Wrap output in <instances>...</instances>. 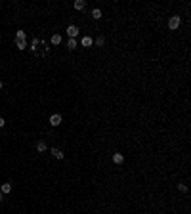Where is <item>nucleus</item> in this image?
Listing matches in <instances>:
<instances>
[{
	"mask_svg": "<svg viewBox=\"0 0 191 214\" xmlns=\"http://www.w3.org/2000/svg\"><path fill=\"white\" fill-rule=\"evenodd\" d=\"M40 44H42V42H40V38H32V40H31V46H29V48H31L32 54H36V56H38V48H40Z\"/></svg>",
	"mask_w": 191,
	"mask_h": 214,
	"instance_id": "obj_2",
	"label": "nucleus"
},
{
	"mask_svg": "<svg viewBox=\"0 0 191 214\" xmlns=\"http://www.w3.org/2000/svg\"><path fill=\"white\" fill-rule=\"evenodd\" d=\"M4 201V193H2V191H0V203Z\"/></svg>",
	"mask_w": 191,
	"mask_h": 214,
	"instance_id": "obj_19",
	"label": "nucleus"
},
{
	"mask_svg": "<svg viewBox=\"0 0 191 214\" xmlns=\"http://www.w3.org/2000/svg\"><path fill=\"white\" fill-rule=\"evenodd\" d=\"M0 191L6 195V193H12V182H6V183H2V187H0Z\"/></svg>",
	"mask_w": 191,
	"mask_h": 214,
	"instance_id": "obj_9",
	"label": "nucleus"
},
{
	"mask_svg": "<svg viewBox=\"0 0 191 214\" xmlns=\"http://www.w3.org/2000/svg\"><path fill=\"white\" fill-rule=\"evenodd\" d=\"M25 37H27V33L23 31V29H19V31L15 33V40H25Z\"/></svg>",
	"mask_w": 191,
	"mask_h": 214,
	"instance_id": "obj_13",
	"label": "nucleus"
},
{
	"mask_svg": "<svg viewBox=\"0 0 191 214\" xmlns=\"http://www.w3.org/2000/svg\"><path fill=\"white\" fill-rule=\"evenodd\" d=\"M80 44H82V46H86V48H90V46L94 44V38H92V37H82Z\"/></svg>",
	"mask_w": 191,
	"mask_h": 214,
	"instance_id": "obj_8",
	"label": "nucleus"
},
{
	"mask_svg": "<svg viewBox=\"0 0 191 214\" xmlns=\"http://www.w3.org/2000/svg\"><path fill=\"white\" fill-rule=\"evenodd\" d=\"M4 124H6V120H4V119H2V117H0V128H2V126H4Z\"/></svg>",
	"mask_w": 191,
	"mask_h": 214,
	"instance_id": "obj_18",
	"label": "nucleus"
},
{
	"mask_svg": "<svg viewBox=\"0 0 191 214\" xmlns=\"http://www.w3.org/2000/svg\"><path fill=\"white\" fill-rule=\"evenodd\" d=\"M178 191H182V193H187V185H185V183H178Z\"/></svg>",
	"mask_w": 191,
	"mask_h": 214,
	"instance_id": "obj_17",
	"label": "nucleus"
},
{
	"mask_svg": "<svg viewBox=\"0 0 191 214\" xmlns=\"http://www.w3.org/2000/svg\"><path fill=\"white\" fill-rule=\"evenodd\" d=\"M113 163L115 164H122L124 163V155H122V153H113Z\"/></svg>",
	"mask_w": 191,
	"mask_h": 214,
	"instance_id": "obj_7",
	"label": "nucleus"
},
{
	"mask_svg": "<svg viewBox=\"0 0 191 214\" xmlns=\"http://www.w3.org/2000/svg\"><path fill=\"white\" fill-rule=\"evenodd\" d=\"M94 44H96V46H103V44H105V38H103V37H97V38L94 40Z\"/></svg>",
	"mask_w": 191,
	"mask_h": 214,
	"instance_id": "obj_16",
	"label": "nucleus"
},
{
	"mask_svg": "<svg viewBox=\"0 0 191 214\" xmlns=\"http://www.w3.org/2000/svg\"><path fill=\"white\" fill-rule=\"evenodd\" d=\"M36 151H38V153H46V151H48V144H46L44 140L36 144Z\"/></svg>",
	"mask_w": 191,
	"mask_h": 214,
	"instance_id": "obj_6",
	"label": "nucleus"
},
{
	"mask_svg": "<svg viewBox=\"0 0 191 214\" xmlns=\"http://www.w3.org/2000/svg\"><path fill=\"white\" fill-rule=\"evenodd\" d=\"M50 153H52V157H54V159H57V161H61V159L65 157V153L61 151V149H57V147H52V149H50Z\"/></svg>",
	"mask_w": 191,
	"mask_h": 214,
	"instance_id": "obj_4",
	"label": "nucleus"
},
{
	"mask_svg": "<svg viewBox=\"0 0 191 214\" xmlns=\"http://www.w3.org/2000/svg\"><path fill=\"white\" fill-rule=\"evenodd\" d=\"M84 6H86V2H84V0H76V2H75V10H78V12L84 10Z\"/></svg>",
	"mask_w": 191,
	"mask_h": 214,
	"instance_id": "obj_14",
	"label": "nucleus"
},
{
	"mask_svg": "<svg viewBox=\"0 0 191 214\" xmlns=\"http://www.w3.org/2000/svg\"><path fill=\"white\" fill-rule=\"evenodd\" d=\"M180 25H182V17H180V15H172V17L168 19V29H170V31L180 29Z\"/></svg>",
	"mask_w": 191,
	"mask_h": 214,
	"instance_id": "obj_1",
	"label": "nucleus"
},
{
	"mask_svg": "<svg viewBox=\"0 0 191 214\" xmlns=\"http://www.w3.org/2000/svg\"><path fill=\"white\" fill-rule=\"evenodd\" d=\"M78 31H80V29H78L76 25H69L67 27V35H69V38H76L78 37Z\"/></svg>",
	"mask_w": 191,
	"mask_h": 214,
	"instance_id": "obj_3",
	"label": "nucleus"
},
{
	"mask_svg": "<svg viewBox=\"0 0 191 214\" xmlns=\"http://www.w3.org/2000/svg\"><path fill=\"white\" fill-rule=\"evenodd\" d=\"M61 120H63V117H61V115H52V117H50V124L52 126H59V124H61Z\"/></svg>",
	"mask_w": 191,
	"mask_h": 214,
	"instance_id": "obj_5",
	"label": "nucleus"
},
{
	"mask_svg": "<svg viewBox=\"0 0 191 214\" xmlns=\"http://www.w3.org/2000/svg\"><path fill=\"white\" fill-rule=\"evenodd\" d=\"M50 42L54 46H57V44H61V35H52V38H50Z\"/></svg>",
	"mask_w": 191,
	"mask_h": 214,
	"instance_id": "obj_10",
	"label": "nucleus"
},
{
	"mask_svg": "<svg viewBox=\"0 0 191 214\" xmlns=\"http://www.w3.org/2000/svg\"><path fill=\"white\" fill-rule=\"evenodd\" d=\"M15 46H17V50H25L27 48V40H15Z\"/></svg>",
	"mask_w": 191,
	"mask_h": 214,
	"instance_id": "obj_15",
	"label": "nucleus"
},
{
	"mask_svg": "<svg viewBox=\"0 0 191 214\" xmlns=\"http://www.w3.org/2000/svg\"><path fill=\"white\" fill-rule=\"evenodd\" d=\"M101 10H99V8H94V10H92V19H101Z\"/></svg>",
	"mask_w": 191,
	"mask_h": 214,
	"instance_id": "obj_11",
	"label": "nucleus"
},
{
	"mask_svg": "<svg viewBox=\"0 0 191 214\" xmlns=\"http://www.w3.org/2000/svg\"><path fill=\"white\" fill-rule=\"evenodd\" d=\"M76 46H78V44H76V40H75V38H69V42H67V50H69V52H73V50L76 48Z\"/></svg>",
	"mask_w": 191,
	"mask_h": 214,
	"instance_id": "obj_12",
	"label": "nucleus"
},
{
	"mask_svg": "<svg viewBox=\"0 0 191 214\" xmlns=\"http://www.w3.org/2000/svg\"><path fill=\"white\" fill-rule=\"evenodd\" d=\"M0 90H2V80H0Z\"/></svg>",
	"mask_w": 191,
	"mask_h": 214,
	"instance_id": "obj_20",
	"label": "nucleus"
}]
</instances>
